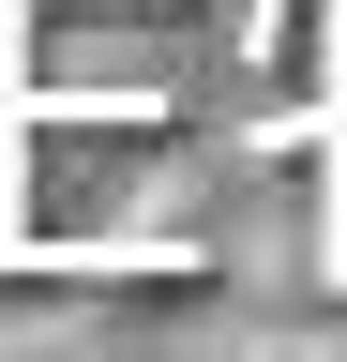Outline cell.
Wrapping results in <instances>:
<instances>
[{
	"instance_id": "6da1fadb",
	"label": "cell",
	"mask_w": 347,
	"mask_h": 362,
	"mask_svg": "<svg viewBox=\"0 0 347 362\" xmlns=\"http://www.w3.org/2000/svg\"><path fill=\"white\" fill-rule=\"evenodd\" d=\"M182 151H196V106H30V90H0V257H30V272L151 257Z\"/></svg>"
},
{
	"instance_id": "7a4b0ae2",
	"label": "cell",
	"mask_w": 347,
	"mask_h": 362,
	"mask_svg": "<svg viewBox=\"0 0 347 362\" xmlns=\"http://www.w3.org/2000/svg\"><path fill=\"white\" fill-rule=\"evenodd\" d=\"M30 106H196L211 76V0H0Z\"/></svg>"
},
{
	"instance_id": "3957f363",
	"label": "cell",
	"mask_w": 347,
	"mask_h": 362,
	"mask_svg": "<svg viewBox=\"0 0 347 362\" xmlns=\"http://www.w3.org/2000/svg\"><path fill=\"white\" fill-rule=\"evenodd\" d=\"M0 362H106V347L76 332V317H61V287H46L30 317H0Z\"/></svg>"
},
{
	"instance_id": "277c9868",
	"label": "cell",
	"mask_w": 347,
	"mask_h": 362,
	"mask_svg": "<svg viewBox=\"0 0 347 362\" xmlns=\"http://www.w3.org/2000/svg\"><path fill=\"white\" fill-rule=\"evenodd\" d=\"M0 76H16V45H0Z\"/></svg>"
}]
</instances>
